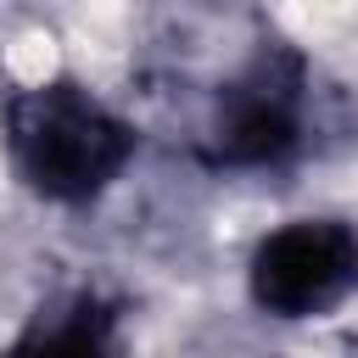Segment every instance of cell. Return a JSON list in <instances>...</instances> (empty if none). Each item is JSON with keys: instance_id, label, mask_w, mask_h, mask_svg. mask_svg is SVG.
Here are the masks:
<instances>
[{"instance_id": "2", "label": "cell", "mask_w": 358, "mask_h": 358, "mask_svg": "<svg viewBox=\"0 0 358 358\" xmlns=\"http://www.w3.org/2000/svg\"><path fill=\"white\" fill-rule=\"evenodd\" d=\"M246 285L274 319H324L358 291V229L341 218H291L257 241Z\"/></svg>"}, {"instance_id": "1", "label": "cell", "mask_w": 358, "mask_h": 358, "mask_svg": "<svg viewBox=\"0 0 358 358\" xmlns=\"http://www.w3.org/2000/svg\"><path fill=\"white\" fill-rule=\"evenodd\" d=\"M0 129L17 179L62 207L95 201L134 157V129L78 78H45L17 90L0 112Z\"/></svg>"}, {"instance_id": "4", "label": "cell", "mask_w": 358, "mask_h": 358, "mask_svg": "<svg viewBox=\"0 0 358 358\" xmlns=\"http://www.w3.org/2000/svg\"><path fill=\"white\" fill-rule=\"evenodd\" d=\"M6 358H129V352L117 336V313L95 291H73V296L45 302L22 324Z\"/></svg>"}, {"instance_id": "3", "label": "cell", "mask_w": 358, "mask_h": 358, "mask_svg": "<svg viewBox=\"0 0 358 358\" xmlns=\"http://www.w3.org/2000/svg\"><path fill=\"white\" fill-rule=\"evenodd\" d=\"M302 145V62L257 56L224 95L207 129L218 168H274Z\"/></svg>"}]
</instances>
